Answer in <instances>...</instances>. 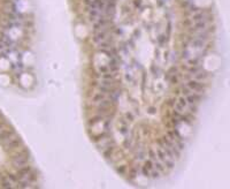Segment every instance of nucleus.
<instances>
[{
	"label": "nucleus",
	"instance_id": "nucleus-1",
	"mask_svg": "<svg viewBox=\"0 0 230 189\" xmlns=\"http://www.w3.org/2000/svg\"><path fill=\"white\" fill-rule=\"evenodd\" d=\"M30 160V154L27 150H22L19 154H14L12 157V164L15 168H20L22 166H25Z\"/></svg>",
	"mask_w": 230,
	"mask_h": 189
},
{
	"label": "nucleus",
	"instance_id": "nucleus-2",
	"mask_svg": "<svg viewBox=\"0 0 230 189\" xmlns=\"http://www.w3.org/2000/svg\"><path fill=\"white\" fill-rule=\"evenodd\" d=\"M2 145H4V150H5L6 152H9V151L16 150L19 147L23 145V143H22L21 139H20L19 136H16V135H15L14 137H12V139L8 141V142L4 143Z\"/></svg>",
	"mask_w": 230,
	"mask_h": 189
},
{
	"label": "nucleus",
	"instance_id": "nucleus-3",
	"mask_svg": "<svg viewBox=\"0 0 230 189\" xmlns=\"http://www.w3.org/2000/svg\"><path fill=\"white\" fill-rule=\"evenodd\" d=\"M185 85H187L192 92H195V93L202 95V93H205V91H206L205 85L202 83H200L199 81H196V80H189Z\"/></svg>",
	"mask_w": 230,
	"mask_h": 189
},
{
	"label": "nucleus",
	"instance_id": "nucleus-4",
	"mask_svg": "<svg viewBox=\"0 0 230 189\" xmlns=\"http://www.w3.org/2000/svg\"><path fill=\"white\" fill-rule=\"evenodd\" d=\"M15 135V132L13 128H4V129H1L0 130V143H6L8 141L10 140L12 137H14Z\"/></svg>",
	"mask_w": 230,
	"mask_h": 189
},
{
	"label": "nucleus",
	"instance_id": "nucleus-5",
	"mask_svg": "<svg viewBox=\"0 0 230 189\" xmlns=\"http://www.w3.org/2000/svg\"><path fill=\"white\" fill-rule=\"evenodd\" d=\"M32 171V167L31 166H22V167L20 168H17V172H16V176H17V179L19 180H21L22 178H24L25 175L28 174V173H30Z\"/></svg>",
	"mask_w": 230,
	"mask_h": 189
},
{
	"label": "nucleus",
	"instance_id": "nucleus-6",
	"mask_svg": "<svg viewBox=\"0 0 230 189\" xmlns=\"http://www.w3.org/2000/svg\"><path fill=\"white\" fill-rule=\"evenodd\" d=\"M187 102H188V104H198L199 102H202V95H199V93H190L187 96Z\"/></svg>",
	"mask_w": 230,
	"mask_h": 189
},
{
	"label": "nucleus",
	"instance_id": "nucleus-7",
	"mask_svg": "<svg viewBox=\"0 0 230 189\" xmlns=\"http://www.w3.org/2000/svg\"><path fill=\"white\" fill-rule=\"evenodd\" d=\"M190 44H191V46L195 47V49H204L205 45H206V42L202 41V39H199V38L192 37V38L190 39Z\"/></svg>",
	"mask_w": 230,
	"mask_h": 189
},
{
	"label": "nucleus",
	"instance_id": "nucleus-8",
	"mask_svg": "<svg viewBox=\"0 0 230 189\" xmlns=\"http://www.w3.org/2000/svg\"><path fill=\"white\" fill-rule=\"evenodd\" d=\"M195 75V80L196 81H205V80H207L208 78V73L207 72H205V70H200V72H198V73H196V74H193Z\"/></svg>",
	"mask_w": 230,
	"mask_h": 189
},
{
	"label": "nucleus",
	"instance_id": "nucleus-9",
	"mask_svg": "<svg viewBox=\"0 0 230 189\" xmlns=\"http://www.w3.org/2000/svg\"><path fill=\"white\" fill-rule=\"evenodd\" d=\"M115 147H108V148H105L104 150L101 151L103 152V156H104L106 159H109V158H113L114 157V149Z\"/></svg>",
	"mask_w": 230,
	"mask_h": 189
},
{
	"label": "nucleus",
	"instance_id": "nucleus-10",
	"mask_svg": "<svg viewBox=\"0 0 230 189\" xmlns=\"http://www.w3.org/2000/svg\"><path fill=\"white\" fill-rule=\"evenodd\" d=\"M138 172H139V167L137 168L136 166H131L129 168V172H128V178L129 180H135L138 175Z\"/></svg>",
	"mask_w": 230,
	"mask_h": 189
},
{
	"label": "nucleus",
	"instance_id": "nucleus-11",
	"mask_svg": "<svg viewBox=\"0 0 230 189\" xmlns=\"http://www.w3.org/2000/svg\"><path fill=\"white\" fill-rule=\"evenodd\" d=\"M104 99H106V93H104V92H97V93H94L92 96V103L96 105L97 103L104 100Z\"/></svg>",
	"mask_w": 230,
	"mask_h": 189
},
{
	"label": "nucleus",
	"instance_id": "nucleus-12",
	"mask_svg": "<svg viewBox=\"0 0 230 189\" xmlns=\"http://www.w3.org/2000/svg\"><path fill=\"white\" fill-rule=\"evenodd\" d=\"M100 121H104V118H103L101 115L96 114V117H93V118H91V119L89 120V126H94L96 123L100 122Z\"/></svg>",
	"mask_w": 230,
	"mask_h": 189
},
{
	"label": "nucleus",
	"instance_id": "nucleus-13",
	"mask_svg": "<svg viewBox=\"0 0 230 189\" xmlns=\"http://www.w3.org/2000/svg\"><path fill=\"white\" fill-rule=\"evenodd\" d=\"M145 154H145V151H144V150L140 148V149H138V152L135 154V157H136V159H137L138 161H139V160H144V159H145Z\"/></svg>",
	"mask_w": 230,
	"mask_h": 189
},
{
	"label": "nucleus",
	"instance_id": "nucleus-14",
	"mask_svg": "<svg viewBox=\"0 0 230 189\" xmlns=\"http://www.w3.org/2000/svg\"><path fill=\"white\" fill-rule=\"evenodd\" d=\"M181 92H182V95H183V96H185V97H187L188 95H190V93H192V91L190 90L185 84H183V85L181 87Z\"/></svg>",
	"mask_w": 230,
	"mask_h": 189
},
{
	"label": "nucleus",
	"instance_id": "nucleus-15",
	"mask_svg": "<svg viewBox=\"0 0 230 189\" xmlns=\"http://www.w3.org/2000/svg\"><path fill=\"white\" fill-rule=\"evenodd\" d=\"M160 175H161V173L157 169V168H152L151 169V174H150V176H152L153 179H159L160 178Z\"/></svg>",
	"mask_w": 230,
	"mask_h": 189
},
{
	"label": "nucleus",
	"instance_id": "nucleus-16",
	"mask_svg": "<svg viewBox=\"0 0 230 189\" xmlns=\"http://www.w3.org/2000/svg\"><path fill=\"white\" fill-rule=\"evenodd\" d=\"M147 154H148V157H150V159L152 161L158 159V158H157V154H155V151H154L153 149H148V152H147Z\"/></svg>",
	"mask_w": 230,
	"mask_h": 189
},
{
	"label": "nucleus",
	"instance_id": "nucleus-17",
	"mask_svg": "<svg viewBox=\"0 0 230 189\" xmlns=\"http://www.w3.org/2000/svg\"><path fill=\"white\" fill-rule=\"evenodd\" d=\"M142 173H143V175L144 176H146V178H150V174H151V171L148 169L147 167H145L144 165L142 166Z\"/></svg>",
	"mask_w": 230,
	"mask_h": 189
},
{
	"label": "nucleus",
	"instance_id": "nucleus-18",
	"mask_svg": "<svg viewBox=\"0 0 230 189\" xmlns=\"http://www.w3.org/2000/svg\"><path fill=\"white\" fill-rule=\"evenodd\" d=\"M126 119H127V121H130V122H133V119H135V117H133V114L131 112H127L126 113Z\"/></svg>",
	"mask_w": 230,
	"mask_h": 189
},
{
	"label": "nucleus",
	"instance_id": "nucleus-19",
	"mask_svg": "<svg viewBox=\"0 0 230 189\" xmlns=\"http://www.w3.org/2000/svg\"><path fill=\"white\" fill-rule=\"evenodd\" d=\"M126 171H127V167L124 166V165H121L120 167H118V172H119L120 174H124Z\"/></svg>",
	"mask_w": 230,
	"mask_h": 189
},
{
	"label": "nucleus",
	"instance_id": "nucleus-20",
	"mask_svg": "<svg viewBox=\"0 0 230 189\" xmlns=\"http://www.w3.org/2000/svg\"><path fill=\"white\" fill-rule=\"evenodd\" d=\"M131 142H133V139H127V140L124 141V147L129 149V148L131 147Z\"/></svg>",
	"mask_w": 230,
	"mask_h": 189
},
{
	"label": "nucleus",
	"instance_id": "nucleus-21",
	"mask_svg": "<svg viewBox=\"0 0 230 189\" xmlns=\"http://www.w3.org/2000/svg\"><path fill=\"white\" fill-rule=\"evenodd\" d=\"M5 127H6V122H5L4 120H0V130H1V129H4Z\"/></svg>",
	"mask_w": 230,
	"mask_h": 189
}]
</instances>
